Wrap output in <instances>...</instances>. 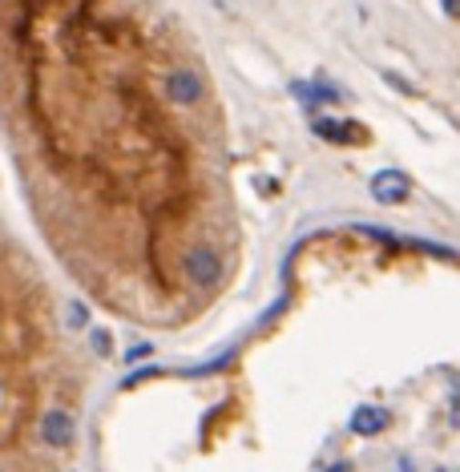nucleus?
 <instances>
[{
  "mask_svg": "<svg viewBox=\"0 0 460 472\" xmlns=\"http://www.w3.org/2000/svg\"><path fill=\"white\" fill-rule=\"evenodd\" d=\"M138 0H0V158L33 242L86 299H174L194 210L182 106ZM186 282V279H182Z\"/></svg>",
  "mask_w": 460,
  "mask_h": 472,
  "instance_id": "1",
  "label": "nucleus"
},
{
  "mask_svg": "<svg viewBox=\"0 0 460 472\" xmlns=\"http://www.w3.org/2000/svg\"><path fill=\"white\" fill-rule=\"evenodd\" d=\"M86 307L65 303L49 259L0 194V472H69L81 445Z\"/></svg>",
  "mask_w": 460,
  "mask_h": 472,
  "instance_id": "2",
  "label": "nucleus"
},
{
  "mask_svg": "<svg viewBox=\"0 0 460 472\" xmlns=\"http://www.w3.org/2000/svg\"><path fill=\"white\" fill-rule=\"evenodd\" d=\"M315 138L323 141H335V146H360V141H368V129L360 126V121H335V118H315Z\"/></svg>",
  "mask_w": 460,
  "mask_h": 472,
  "instance_id": "3",
  "label": "nucleus"
},
{
  "mask_svg": "<svg viewBox=\"0 0 460 472\" xmlns=\"http://www.w3.org/2000/svg\"><path fill=\"white\" fill-rule=\"evenodd\" d=\"M372 198L380 206H396L408 198V178L400 174V169H380V174L372 178Z\"/></svg>",
  "mask_w": 460,
  "mask_h": 472,
  "instance_id": "4",
  "label": "nucleus"
},
{
  "mask_svg": "<svg viewBox=\"0 0 460 472\" xmlns=\"http://www.w3.org/2000/svg\"><path fill=\"white\" fill-rule=\"evenodd\" d=\"M388 424H392V416L383 408H355L352 432H355V436H375V432H383Z\"/></svg>",
  "mask_w": 460,
  "mask_h": 472,
  "instance_id": "5",
  "label": "nucleus"
},
{
  "mask_svg": "<svg viewBox=\"0 0 460 472\" xmlns=\"http://www.w3.org/2000/svg\"><path fill=\"white\" fill-rule=\"evenodd\" d=\"M295 93H299V101H340V89H335V85H303L299 81Z\"/></svg>",
  "mask_w": 460,
  "mask_h": 472,
  "instance_id": "6",
  "label": "nucleus"
},
{
  "mask_svg": "<svg viewBox=\"0 0 460 472\" xmlns=\"http://www.w3.org/2000/svg\"><path fill=\"white\" fill-rule=\"evenodd\" d=\"M445 13L448 16H460V0H445Z\"/></svg>",
  "mask_w": 460,
  "mask_h": 472,
  "instance_id": "7",
  "label": "nucleus"
},
{
  "mask_svg": "<svg viewBox=\"0 0 460 472\" xmlns=\"http://www.w3.org/2000/svg\"><path fill=\"white\" fill-rule=\"evenodd\" d=\"M323 472H352V465H347V460H343V465H335V468H323Z\"/></svg>",
  "mask_w": 460,
  "mask_h": 472,
  "instance_id": "8",
  "label": "nucleus"
},
{
  "mask_svg": "<svg viewBox=\"0 0 460 472\" xmlns=\"http://www.w3.org/2000/svg\"><path fill=\"white\" fill-rule=\"evenodd\" d=\"M436 472H448V468H436Z\"/></svg>",
  "mask_w": 460,
  "mask_h": 472,
  "instance_id": "9",
  "label": "nucleus"
}]
</instances>
